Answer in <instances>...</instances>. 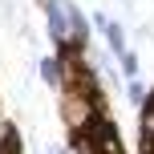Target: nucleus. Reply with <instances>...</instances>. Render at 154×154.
<instances>
[{"instance_id": "1", "label": "nucleus", "mask_w": 154, "mask_h": 154, "mask_svg": "<svg viewBox=\"0 0 154 154\" xmlns=\"http://www.w3.org/2000/svg\"><path fill=\"white\" fill-rule=\"evenodd\" d=\"M93 114H101L97 106H93V97L85 89H77V85H65V97H61V122L69 126V134L85 130V122H89Z\"/></svg>"}, {"instance_id": "2", "label": "nucleus", "mask_w": 154, "mask_h": 154, "mask_svg": "<svg viewBox=\"0 0 154 154\" xmlns=\"http://www.w3.org/2000/svg\"><path fill=\"white\" fill-rule=\"evenodd\" d=\"M101 32H106V41H109V53L122 57V53H126V29H122V24H114V20H106V24H101Z\"/></svg>"}, {"instance_id": "3", "label": "nucleus", "mask_w": 154, "mask_h": 154, "mask_svg": "<svg viewBox=\"0 0 154 154\" xmlns=\"http://www.w3.org/2000/svg\"><path fill=\"white\" fill-rule=\"evenodd\" d=\"M41 81L45 85H61V61H57V57H45V61H41Z\"/></svg>"}, {"instance_id": "4", "label": "nucleus", "mask_w": 154, "mask_h": 154, "mask_svg": "<svg viewBox=\"0 0 154 154\" xmlns=\"http://www.w3.org/2000/svg\"><path fill=\"white\" fill-rule=\"evenodd\" d=\"M0 154H20V138L12 130H4V138H0Z\"/></svg>"}, {"instance_id": "5", "label": "nucleus", "mask_w": 154, "mask_h": 154, "mask_svg": "<svg viewBox=\"0 0 154 154\" xmlns=\"http://www.w3.org/2000/svg\"><path fill=\"white\" fill-rule=\"evenodd\" d=\"M122 73H126V77H138V73H142V69H138V57H134L130 49L122 53Z\"/></svg>"}, {"instance_id": "6", "label": "nucleus", "mask_w": 154, "mask_h": 154, "mask_svg": "<svg viewBox=\"0 0 154 154\" xmlns=\"http://www.w3.org/2000/svg\"><path fill=\"white\" fill-rule=\"evenodd\" d=\"M142 154H154V142L150 138H142Z\"/></svg>"}]
</instances>
